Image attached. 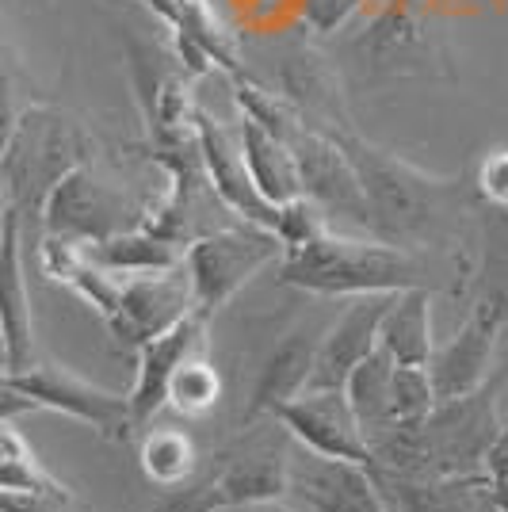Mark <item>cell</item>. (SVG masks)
I'll return each instance as SVG.
<instances>
[{"mask_svg": "<svg viewBox=\"0 0 508 512\" xmlns=\"http://www.w3.org/2000/svg\"><path fill=\"white\" fill-rule=\"evenodd\" d=\"M356 8H360V0H306V23L318 35H333L352 20Z\"/></svg>", "mask_w": 508, "mask_h": 512, "instance_id": "obj_35", "label": "cell"}, {"mask_svg": "<svg viewBox=\"0 0 508 512\" xmlns=\"http://www.w3.org/2000/svg\"><path fill=\"white\" fill-rule=\"evenodd\" d=\"M207 325H211V318H203L199 310H191L188 318L176 321L169 333H161V337L146 341L142 348H134L138 375H134V386L127 390L134 428H146L161 409H169L172 371L188 360V356L207 352Z\"/></svg>", "mask_w": 508, "mask_h": 512, "instance_id": "obj_14", "label": "cell"}, {"mask_svg": "<svg viewBox=\"0 0 508 512\" xmlns=\"http://www.w3.org/2000/svg\"><path fill=\"white\" fill-rule=\"evenodd\" d=\"M157 20L172 31V54L188 77H207L214 65L230 73V81H245L249 69L237 58L230 31L211 12L207 0H142Z\"/></svg>", "mask_w": 508, "mask_h": 512, "instance_id": "obj_13", "label": "cell"}, {"mask_svg": "<svg viewBox=\"0 0 508 512\" xmlns=\"http://www.w3.org/2000/svg\"><path fill=\"white\" fill-rule=\"evenodd\" d=\"M291 497L310 512H390L371 467L306 448L291 451Z\"/></svg>", "mask_w": 508, "mask_h": 512, "instance_id": "obj_10", "label": "cell"}, {"mask_svg": "<svg viewBox=\"0 0 508 512\" xmlns=\"http://www.w3.org/2000/svg\"><path fill=\"white\" fill-rule=\"evenodd\" d=\"M314 352H318V341H314L310 333H287V337L272 348V356L264 360L253 390H249V406H245L241 428L256 425V421H268V417H276L287 402H295L298 394L310 386Z\"/></svg>", "mask_w": 508, "mask_h": 512, "instance_id": "obj_20", "label": "cell"}, {"mask_svg": "<svg viewBox=\"0 0 508 512\" xmlns=\"http://www.w3.org/2000/svg\"><path fill=\"white\" fill-rule=\"evenodd\" d=\"M4 214H8V199H4V192H0V230H4Z\"/></svg>", "mask_w": 508, "mask_h": 512, "instance_id": "obj_41", "label": "cell"}, {"mask_svg": "<svg viewBox=\"0 0 508 512\" xmlns=\"http://www.w3.org/2000/svg\"><path fill=\"white\" fill-rule=\"evenodd\" d=\"M279 283L325 299L356 295H398L424 283V260L382 237H352L325 230L314 241L279 256Z\"/></svg>", "mask_w": 508, "mask_h": 512, "instance_id": "obj_2", "label": "cell"}, {"mask_svg": "<svg viewBox=\"0 0 508 512\" xmlns=\"http://www.w3.org/2000/svg\"><path fill=\"white\" fill-rule=\"evenodd\" d=\"M226 497L218 490L214 474H203V478H188L180 486L165 490V497L153 505L149 512H226Z\"/></svg>", "mask_w": 508, "mask_h": 512, "instance_id": "obj_33", "label": "cell"}, {"mask_svg": "<svg viewBox=\"0 0 508 512\" xmlns=\"http://www.w3.org/2000/svg\"><path fill=\"white\" fill-rule=\"evenodd\" d=\"M493 512H497V509H493Z\"/></svg>", "mask_w": 508, "mask_h": 512, "instance_id": "obj_42", "label": "cell"}, {"mask_svg": "<svg viewBox=\"0 0 508 512\" xmlns=\"http://www.w3.org/2000/svg\"><path fill=\"white\" fill-rule=\"evenodd\" d=\"M279 96L295 107L298 119L306 127L321 130V134L348 127V111H344V100H340L337 73L310 43L295 46L279 62Z\"/></svg>", "mask_w": 508, "mask_h": 512, "instance_id": "obj_19", "label": "cell"}, {"mask_svg": "<svg viewBox=\"0 0 508 512\" xmlns=\"http://www.w3.org/2000/svg\"><path fill=\"white\" fill-rule=\"evenodd\" d=\"M218 398H222V375L214 371L207 352L188 356V360L172 371L169 409L184 413V417H203V413H211Z\"/></svg>", "mask_w": 508, "mask_h": 512, "instance_id": "obj_29", "label": "cell"}, {"mask_svg": "<svg viewBox=\"0 0 508 512\" xmlns=\"http://www.w3.org/2000/svg\"><path fill=\"white\" fill-rule=\"evenodd\" d=\"M291 153H295L298 180H302V195L314 199L325 218H344L352 226H360L367 234H375L371 226V211H367V199H363L360 176L352 169L348 153L337 146V138L321 134L314 127H302L291 134Z\"/></svg>", "mask_w": 508, "mask_h": 512, "instance_id": "obj_9", "label": "cell"}, {"mask_svg": "<svg viewBox=\"0 0 508 512\" xmlns=\"http://www.w3.org/2000/svg\"><path fill=\"white\" fill-rule=\"evenodd\" d=\"M195 138H199V153H203V172L211 180L214 195L226 203V211H233L241 222H256L276 230L279 207H272L264 195L256 192L253 176L245 169V157L237 146V134L226 130V123H218L211 111L195 104Z\"/></svg>", "mask_w": 508, "mask_h": 512, "instance_id": "obj_15", "label": "cell"}, {"mask_svg": "<svg viewBox=\"0 0 508 512\" xmlns=\"http://www.w3.org/2000/svg\"><path fill=\"white\" fill-rule=\"evenodd\" d=\"M249 432L233 440L226 455L211 467L218 490L230 509H253L264 501L291 497V436L276 417L245 425Z\"/></svg>", "mask_w": 508, "mask_h": 512, "instance_id": "obj_6", "label": "cell"}, {"mask_svg": "<svg viewBox=\"0 0 508 512\" xmlns=\"http://www.w3.org/2000/svg\"><path fill=\"white\" fill-rule=\"evenodd\" d=\"M329 138H337V146L348 153L352 169L360 176L375 237L405 245V249L444 241L455 214L463 211L459 176H432L409 165L398 153L367 142L352 127L333 130Z\"/></svg>", "mask_w": 508, "mask_h": 512, "instance_id": "obj_1", "label": "cell"}, {"mask_svg": "<svg viewBox=\"0 0 508 512\" xmlns=\"http://www.w3.org/2000/svg\"><path fill=\"white\" fill-rule=\"evenodd\" d=\"M486 474H489V478H501V474H508V417H505V425H501L497 444H493V451H489Z\"/></svg>", "mask_w": 508, "mask_h": 512, "instance_id": "obj_37", "label": "cell"}, {"mask_svg": "<svg viewBox=\"0 0 508 512\" xmlns=\"http://www.w3.org/2000/svg\"><path fill=\"white\" fill-rule=\"evenodd\" d=\"M379 348L402 367H428L436 352L432 337V291L428 287H409L398 291L386 318L379 325Z\"/></svg>", "mask_w": 508, "mask_h": 512, "instance_id": "obj_22", "label": "cell"}, {"mask_svg": "<svg viewBox=\"0 0 508 512\" xmlns=\"http://www.w3.org/2000/svg\"><path fill=\"white\" fill-rule=\"evenodd\" d=\"M138 463H142V474H146L153 486L161 490H172L180 482H188L195 467H199V448L184 428H149L138 444Z\"/></svg>", "mask_w": 508, "mask_h": 512, "instance_id": "obj_28", "label": "cell"}, {"mask_svg": "<svg viewBox=\"0 0 508 512\" xmlns=\"http://www.w3.org/2000/svg\"><path fill=\"white\" fill-rule=\"evenodd\" d=\"M146 214V199H138L123 184L104 180L88 161L65 172L58 188L50 192L43 207V234L69 245H100L107 237L138 230Z\"/></svg>", "mask_w": 508, "mask_h": 512, "instance_id": "obj_5", "label": "cell"}, {"mask_svg": "<svg viewBox=\"0 0 508 512\" xmlns=\"http://www.w3.org/2000/svg\"><path fill=\"white\" fill-rule=\"evenodd\" d=\"M237 146H241V157H245V169L253 176L256 192L264 195L272 207H283V203H291V199L302 195L295 153H291L287 142H279L272 130H264L249 115H241Z\"/></svg>", "mask_w": 508, "mask_h": 512, "instance_id": "obj_21", "label": "cell"}, {"mask_svg": "<svg viewBox=\"0 0 508 512\" xmlns=\"http://www.w3.org/2000/svg\"><path fill=\"white\" fill-rule=\"evenodd\" d=\"M92 138L81 119L54 104H31L20 115L8 146L0 153V192L20 214L23 237L35 226L43 234V207L65 172L88 165ZM39 241V237H35Z\"/></svg>", "mask_w": 508, "mask_h": 512, "instance_id": "obj_3", "label": "cell"}, {"mask_svg": "<svg viewBox=\"0 0 508 512\" xmlns=\"http://www.w3.org/2000/svg\"><path fill=\"white\" fill-rule=\"evenodd\" d=\"M249 512H310L306 505H287V497L283 501H264V505H253Z\"/></svg>", "mask_w": 508, "mask_h": 512, "instance_id": "obj_39", "label": "cell"}, {"mask_svg": "<svg viewBox=\"0 0 508 512\" xmlns=\"http://www.w3.org/2000/svg\"><path fill=\"white\" fill-rule=\"evenodd\" d=\"M23 222L20 214L8 207L4 230H0V329L8 341V363L12 375L27 371L39 360L35 344V310H31V291H27V264H23Z\"/></svg>", "mask_w": 508, "mask_h": 512, "instance_id": "obj_17", "label": "cell"}, {"mask_svg": "<svg viewBox=\"0 0 508 512\" xmlns=\"http://www.w3.org/2000/svg\"><path fill=\"white\" fill-rule=\"evenodd\" d=\"M489 497H493V509L508 512V474H501V478H489Z\"/></svg>", "mask_w": 508, "mask_h": 512, "instance_id": "obj_38", "label": "cell"}, {"mask_svg": "<svg viewBox=\"0 0 508 512\" xmlns=\"http://www.w3.org/2000/svg\"><path fill=\"white\" fill-rule=\"evenodd\" d=\"M35 402L23 394V390H16L12 386V379L8 375H0V425H12L16 417H23V413H35Z\"/></svg>", "mask_w": 508, "mask_h": 512, "instance_id": "obj_36", "label": "cell"}, {"mask_svg": "<svg viewBox=\"0 0 508 512\" xmlns=\"http://www.w3.org/2000/svg\"><path fill=\"white\" fill-rule=\"evenodd\" d=\"M360 54L375 77H451V58L440 39L405 8L382 12L363 31Z\"/></svg>", "mask_w": 508, "mask_h": 512, "instance_id": "obj_12", "label": "cell"}, {"mask_svg": "<svg viewBox=\"0 0 508 512\" xmlns=\"http://www.w3.org/2000/svg\"><path fill=\"white\" fill-rule=\"evenodd\" d=\"M8 379H12V386L23 390L39 409L65 413V417L88 425L96 436H104L111 444H123V440H130V432H134L127 394H115V390H107V386L92 383L85 375L69 371L65 363L35 360L27 371H16V375H8Z\"/></svg>", "mask_w": 508, "mask_h": 512, "instance_id": "obj_7", "label": "cell"}, {"mask_svg": "<svg viewBox=\"0 0 508 512\" xmlns=\"http://www.w3.org/2000/svg\"><path fill=\"white\" fill-rule=\"evenodd\" d=\"M287 253L276 230L256 226V222H230L222 230L195 237L184 249V268L191 279V295L195 310L203 318L218 314L226 302L245 291V283H253L256 272H264L268 264H276Z\"/></svg>", "mask_w": 508, "mask_h": 512, "instance_id": "obj_4", "label": "cell"}, {"mask_svg": "<svg viewBox=\"0 0 508 512\" xmlns=\"http://www.w3.org/2000/svg\"><path fill=\"white\" fill-rule=\"evenodd\" d=\"M0 375H12V363H8V341H4V329H0Z\"/></svg>", "mask_w": 508, "mask_h": 512, "instance_id": "obj_40", "label": "cell"}, {"mask_svg": "<svg viewBox=\"0 0 508 512\" xmlns=\"http://www.w3.org/2000/svg\"><path fill=\"white\" fill-rule=\"evenodd\" d=\"M470 310L486 314L501 329L508 325V211L501 207L482 211V264L474 276Z\"/></svg>", "mask_w": 508, "mask_h": 512, "instance_id": "obj_24", "label": "cell"}, {"mask_svg": "<svg viewBox=\"0 0 508 512\" xmlns=\"http://www.w3.org/2000/svg\"><path fill=\"white\" fill-rule=\"evenodd\" d=\"M0 490L35 497V501L58 505V509L73 501V493L43 467V459L31 451V444L12 425H0Z\"/></svg>", "mask_w": 508, "mask_h": 512, "instance_id": "obj_25", "label": "cell"}, {"mask_svg": "<svg viewBox=\"0 0 508 512\" xmlns=\"http://www.w3.org/2000/svg\"><path fill=\"white\" fill-rule=\"evenodd\" d=\"M276 421L287 428V436L295 440L298 448L371 467L367 436H363L344 390H302L295 402H287L279 409Z\"/></svg>", "mask_w": 508, "mask_h": 512, "instance_id": "obj_11", "label": "cell"}, {"mask_svg": "<svg viewBox=\"0 0 508 512\" xmlns=\"http://www.w3.org/2000/svg\"><path fill=\"white\" fill-rule=\"evenodd\" d=\"M497 337L501 325H493L486 314L470 310L466 321L459 325V333L432 352L428 360V379L436 386V398H463L470 390L489 383L493 375V360H497Z\"/></svg>", "mask_w": 508, "mask_h": 512, "instance_id": "obj_18", "label": "cell"}, {"mask_svg": "<svg viewBox=\"0 0 508 512\" xmlns=\"http://www.w3.org/2000/svg\"><path fill=\"white\" fill-rule=\"evenodd\" d=\"M394 295H356L329 325L314 352V375L306 390H344L348 375L379 348V325Z\"/></svg>", "mask_w": 508, "mask_h": 512, "instance_id": "obj_16", "label": "cell"}, {"mask_svg": "<svg viewBox=\"0 0 508 512\" xmlns=\"http://www.w3.org/2000/svg\"><path fill=\"white\" fill-rule=\"evenodd\" d=\"M325 230H329V218H325V211H321L314 199L298 195V199L279 207L276 237L283 241V249H298V245L314 241V237L325 234Z\"/></svg>", "mask_w": 508, "mask_h": 512, "instance_id": "obj_32", "label": "cell"}, {"mask_svg": "<svg viewBox=\"0 0 508 512\" xmlns=\"http://www.w3.org/2000/svg\"><path fill=\"white\" fill-rule=\"evenodd\" d=\"M390 375H394V360L382 348H375L344 383V398L367 436V448L375 436L390 428Z\"/></svg>", "mask_w": 508, "mask_h": 512, "instance_id": "obj_27", "label": "cell"}, {"mask_svg": "<svg viewBox=\"0 0 508 512\" xmlns=\"http://www.w3.org/2000/svg\"><path fill=\"white\" fill-rule=\"evenodd\" d=\"M478 195L489 207L508 211V150H489L478 165Z\"/></svg>", "mask_w": 508, "mask_h": 512, "instance_id": "obj_34", "label": "cell"}, {"mask_svg": "<svg viewBox=\"0 0 508 512\" xmlns=\"http://www.w3.org/2000/svg\"><path fill=\"white\" fill-rule=\"evenodd\" d=\"M402 512H493L489 474L459 478H379Z\"/></svg>", "mask_w": 508, "mask_h": 512, "instance_id": "obj_23", "label": "cell"}, {"mask_svg": "<svg viewBox=\"0 0 508 512\" xmlns=\"http://www.w3.org/2000/svg\"><path fill=\"white\" fill-rule=\"evenodd\" d=\"M27 107L31 104H23V73L20 62H16V50L0 35V153H4V146H8V138H12V130H16Z\"/></svg>", "mask_w": 508, "mask_h": 512, "instance_id": "obj_31", "label": "cell"}, {"mask_svg": "<svg viewBox=\"0 0 508 512\" xmlns=\"http://www.w3.org/2000/svg\"><path fill=\"white\" fill-rule=\"evenodd\" d=\"M436 386L428 379V367H402L394 363L390 375V425H421L436 409Z\"/></svg>", "mask_w": 508, "mask_h": 512, "instance_id": "obj_30", "label": "cell"}, {"mask_svg": "<svg viewBox=\"0 0 508 512\" xmlns=\"http://www.w3.org/2000/svg\"><path fill=\"white\" fill-rule=\"evenodd\" d=\"M191 310H195V295H191L188 268L180 260L165 272H138L130 279H119V302H115V314L107 318V329L123 348H142L153 337L169 333Z\"/></svg>", "mask_w": 508, "mask_h": 512, "instance_id": "obj_8", "label": "cell"}, {"mask_svg": "<svg viewBox=\"0 0 508 512\" xmlns=\"http://www.w3.org/2000/svg\"><path fill=\"white\" fill-rule=\"evenodd\" d=\"M100 268H107L111 276H138V272H165L176 268L184 260V249L172 245L165 237L149 234L146 226L127 230V234H115L100 241V245H81Z\"/></svg>", "mask_w": 508, "mask_h": 512, "instance_id": "obj_26", "label": "cell"}]
</instances>
